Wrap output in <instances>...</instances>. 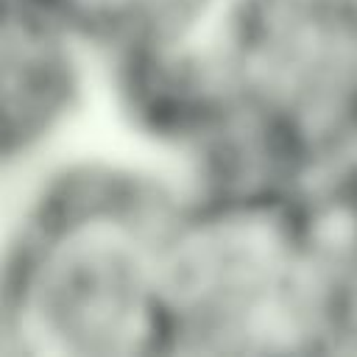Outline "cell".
Masks as SVG:
<instances>
[{
	"instance_id": "cell-5",
	"label": "cell",
	"mask_w": 357,
	"mask_h": 357,
	"mask_svg": "<svg viewBox=\"0 0 357 357\" xmlns=\"http://www.w3.org/2000/svg\"><path fill=\"white\" fill-rule=\"evenodd\" d=\"M67 28L84 47L137 67L184 47L220 0H17Z\"/></svg>"
},
{
	"instance_id": "cell-2",
	"label": "cell",
	"mask_w": 357,
	"mask_h": 357,
	"mask_svg": "<svg viewBox=\"0 0 357 357\" xmlns=\"http://www.w3.org/2000/svg\"><path fill=\"white\" fill-rule=\"evenodd\" d=\"M357 351V170L184 198L165 279V354Z\"/></svg>"
},
{
	"instance_id": "cell-3",
	"label": "cell",
	"mask_w": 357,
	"mask_h": 357,
	"mask_svg": "<svg viewBox=\"0 0 357 357\" xmlns=\"http://www.w3.org/2000/svg\"><path fill=\"white\" fill-rule=\"evenodd\" d=\"M184 195L106 162L28 198L6 248L3 354H165V279Z\"/></svg>"
},
{
	"instance_id": "cell-1",
	"label": "cell",
	"mask_w": 357,
	"mask_h": 357,
	"mask_svg": "<svg viewBox=\"0 0 357 357\" xmlns=\"http://www.w3.org/2000/svg\"><path fill=\"white\" fill-rule=\"evenodd\" d=\"M126 73L209 184L296 187L357 170V0H220L184 47Z\"/></svg>"
},
{
	"instance_id": "cell-4",
	"label": "cell",
	"mask_w": 357,
	"mask_h": 357,
	"mask_svg": "<svg viewBox=\"0 0 357 357\" xmlns=\"http://www.w3.org/2000/svg\"><path fill=\"white\" fill-rule=\"evenodd\" d=\"M84 45L42 11L3 0V162L33 159L81 95Z\"/></svg>"
}]
</instances>
